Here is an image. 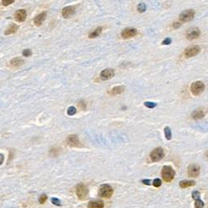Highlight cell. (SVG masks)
<instances>
[{"label":"cell","instance_id":"cell-17","mask_svg":"<svg viewBox=\"0 0 208 208\" xmlns=\"http://www.w3.org/2000/svg\"><path fill=\"white\" fill-rule=\"evenodd\" d=\"M23 64V59L20 58H14L10 61V66L13 68H19Z\"/></svg>","mask_w":208,"mask_h":208},{"label":"cell","instance_id":"cell-15","mask_svg":"<svg viewBox=\"0 0 208 208\" xmlns=\"http://www.w3.org/2000/svg\"><path fill=\"white\" fill-rule=\"evenodd\" d=\"M27 17V13L24 9H19L15 13V19L18 23H23L25 21Z\"/></svg>","mask_w":208,"mask_h":208},{"label":"cell","instance_id":"cell-20","mask_svg":"<svg viewBox=\"0 0 208 208\" xmlns=\"http://www.w3.org/2000/svg\"><path fill=\"white\" fill-rule=\"evenodd\" d=\"M17 29H18V26H17V24H12V25H10V26L8 27V29H7L5 32H4V34H15V33L17 32Z\"/></svg>","mask_w":208,"mask_h":208},{"label":"cell","instance_id":"cell-23","mask_svg":"<svg viewBox=\"0 0 208 208\" xmlns=\"http://www.w3.org/2000/svg\"><path fill=\"white\" fill-rule=\"evenodd\" d=\"M195 181H186V180H183L181 181H180V186L181 188H186V187H189L191 186L195 185Z\"/></svg>","mask_w":208,"mask_h":208},{"label":"cell","instance_id":"cell-8","mask_svg":"<svg viewBox=\"0 0 208 208\" xmlns=\"http://www.w3.org/2000/svg\"><path fill=\"white\" fill-rule=\"evenodd\" d=\"M67 143L71 147H79L81 146L79 138L77 135H69L67 138Z\"/></svg>","mask_w":208,"mask_h":208},{"label":"cell","instance_id":"cell-19","mask_svg":"<svg viewBox=\"0 0 208 208\" xmlns=\"http://www.w3.org/2000/svg\"><path fill=\"white\" fill-rule=\"evenodd\" d=\"M88 208H103L104 204L102 201H95V202H90L88 203Z\"/></svg>","mask_w":208,"mask_h":208},{"label":"cell","instance_id":"cell-13","mask_svg":"<svg viewBox=\"0 0 208 208\" xmlns=\"http://www.w3.org/2000/svg\"><path fill=\"white\" fill-rule=\"evenodd\" d=\"M200 192L198 191H194L192 192V198L195 200V207L196 208H203L204 203L200 198Z\"/></svg>","mask_w":208,"mask_h":208},{"label":"cell","instance_id":"cell-36","mask_svg":"<svg viewBox=\"0 0 208 208\" xmlns=\"http://www.w3.org/2000/svg\"><path fill=\"white\" fill-rule=\"evenodd\" d=\"M3 161H4V156H3V154H0V165L3 164Z\"/></svg>","mask_w":208,"mask_h":208},{"label":"cell","instance_id":"cell-7","mask_svg":"<svg viewBox=\"0 0 208 208\" xmlns=\"http://www.w3.org/2000/svg\"><path fill=\"white\" fill-rule=\"evenodd\" d=\"M199 52H200V47L195 45V46H191L186 47L185 52H184V54H185V56L186 58H191L193 56L197 55Z\"/></svg>","mask_w":208,"mask_h":208},{"label":"cell","instance_id":"cell-9","mask_svg":"<svg viewBox=\"0 0 208 208\" xmlns=\"http://www.w3.org/2000/svg\"><path fill=\"white\" fill-rule=\"evenodd\" d=\"M138 34V30L136 29H133V28H127L125 29L122 32H121V37L125 39L127 38H131L133 37H135L136 35Z\"/></svg>","mask_w":208,"mask_h":208},{"label":"cell","instance_id":"cell-16","mask_svg":"<svg viewBox=\"0 0 208 208\" xmlns=\"http://www.w3.org/2000/svg\"><path fill=\"white\" fill-rule=\"evenodd\" d=\"M47 16V13L46 12H43L41 13L40 14H38L37 17H35L34 18V24L36 26L39 27L42 25V23H43V21L45 20Z\"/></svg>","mask_w":208,"mask_h":208},{"label":"cell","instance_id":"cell-12","mask_svg":"<svg viewBox=\"0 0 208 208\" xmlns=\"http://www.w3.org/2000/svg\"><path fill=\"white\" fill-rule=\"evenodd\" d=\"M201 34L200 30L197 28H194V29H191L188 30V32L186 33V38L188 40H193L197 38Z\"/></svg>","mask_w":208,"mask_h":208},{"label":"cell","instance_id":"cell-29","mask_svg":"<svg viewBox=\"0 0 208 208\" xmlns=\"http://www.w3.org/2000/svg\"><path fill=\"white\" fill-rule=\"evenodd\" d=\"M33 54V52L31 51V49H24L23 51V56L24 57H30Z\"/></svg>","mask_w":208,"mask_h":208},{"label":"cell","instance_id":"cell-34","mask_svg":"<svg viewBox=\"0 0 208 208\" xmlns=\"http://www.w3.org/2000/svg\"><path fill=\"white\" fill-rule=\"evenodd\" d=\"M181 26V23H178V22H175V23H173V24L172 25V27L174 29H178Z\"/></svg>","mask_w":208,"mask_h":208},{"label":"cell","instance_id":"cell-21","mask_svg":"<svg viewBox=\"0 0 208 208\" xmlns=\"http://www.w3.org/2000/svg\"><path fill=\"white\" fill-rule=\"evenodd\" d=\"M124 91V87L123 86H117L114 87L112 89H111L110 94L111 95H118Z\"/></svg>","mask_w":208,"mask_h":208},{"label":"cell","instance_id":"cell-35","mask_svg":"<svg viewBox=\"0 0 208 208\" xmlns=\"http://www.w3.org/2000/svg\"><path fill=\"white\" fill-rule=\"evenodd\" d=\"M151 181L149 179L147 180H142V183H144L145 185H150Z\"/></svg>","mask_w":208,"mask_h":208},{"label":"cell","instance_id":"cell-37","mask_svg":"<svg viewBox=\"0 0 208 208\" xmlns=\"http://www.w3.org/2000/svg\"><path fill=\"white\" fill-rule=\"evenodd\" d=\"M206 156H207V158H208V151H207V153H206Z\"/></svg>","mask_w":208,"mask_h":208},{"label":"cell","instance_id":"cell-6","mask_svg":"<svg viewBox=\"0 0 208 208\" xmlns=\"http://www.w3.org/2000/svg\"><path fill=\"white\" fill-rule=\"evenodd\" d=\"M194 16H195V12L192 9H188V10H185L184 12H182L180 14L179 18L181 22H189L191 19H193Z\"/></svg>","mask_w":208,"mask_h":208},{"label":"cell","instance_id":"cell-27","mask_svg":"<svg viewBox=\"0 0 208 208\" xmlns=\"http://www.w3.org/2000/svg\"><path fill=\"white\" fill-rule=\"evenodd\" d=\"M144 105L145 107H147L148 108H154L156 107V103H152V102H145Z\"/></svg>","mask_w":208,"mask_h":208},{"label":"cell","instance_id":"cell-24","mask_svg":"<svg viewBox=\"0 0 208 208\" xmlns=\"http://www.w3.org/2000/svg\"><path fill=\"white\" fill-rule=\"evenodd\" d=\"M164 133H165V137L168 140H171L172 138V131L171 128L169 127H166L164 128Z\"/></svg>","mask_w":208,"mask_h":208},{"label":"cell","instance_id":"cell-32","mask_svg":"<svg viewBox=\"0 0 208 208\" xmlns=\"http://www.w3.org/2000/svg\"><path fill=\"white\" fill-rule=\"evenodd\" d=\"M52 204H54V205H56V206H61V202H60V200L59 199H58V198H52Z\"/></svg>","mask_w":208,"mask_h":208},{"label":"cell","instance_id":"cell-11","mask_svg":"<svg viewBox=\"0 0 208 208\" xmlns=\"http://www.w3.org/2000/svg\"><path fill=\"white\" fill-rule=\"evenodd\" d=\"M114 76V71L112 68H107L103 70L100 73V78L103 81L108 80Z\"/></svg>","mask_w":208,"mask_h":208},{"label":"cell","instance_id":"cell-4","mask_svg":"<svg viewBox=\"0 0 208 208\" xmlns=\"http://www.w3.org/2000/svg\"><path fill=\"white\" fill-rule=\"evenodd\" d=\"M165 155L164 153V151L162 149V147H157L156 149L152 151L150 154V159L151 162H156L161 161L163 156Z\"/></svg>","mask_w":208,"mask_h":208},{"label":"cell","instance_id":"cell-1","mask_svg":"<svg viewBox=\"0 0 208 208\" xmlns=\"http://www.w3.org/2000/svg\"><path fill=\"white\" fill-rule=\"evenodd\" d=\"M162 177L166 182H170L175 177V171L170 166H164L162 171Z\"/></svg>","mask_w":208,"mask_h":208},{"label":"cell","instance_id":"cell-5","mask_svg":"<svg viewBox=\"0 0 208 208\" xmlns=\"http://www.w3.org/2000/svg\"><path fill=\"white\" fill-rule=\"evenodd\" d=\"M76 193H77V197L80 200H83V199L86 198L87 193H88L87 187L84 184L80 183V184H78V185L77 186V187H76Z\"/></svg>","mask_w":208,"mask_h":208},{"label":"cell","instance_id":"cell-18","mask_svg":"<svg viewBox=\"0 0 208 208\" xmlns=\"http://www.w3.org/2000/svg\"><path fill=\"white\" fill-rule=\"evenodd\" d=\"M205 116V112L203 110L201 109H197L195 110L192 113H191V117L193 119H200V118H202Z\"/></svg>","mask_w":208,"mask_h":208},{"label":"cell","instance_id":"cell-26","mask_svg":"<svg viewBox=\"0 0 208 208\" xmlns=\"http://www.w3.org/2000/svg\"><path fill=\"white\" fill-rule=\"evenodd\" d=\"M67 112H68V114L69 116H73L76 112H77V110H76V108L74 107L71 106V107H69L68 108Z\"/></svg>","mask_w":208,"mask_h":208},{"label":"cell","instance_id":"cell-31","mask_svg":"<svg viewBox=\"0 0 208 208\" xmlns=\"http://www.w3.org/2000/svg\"><path fill=\"white\" fill-rule=\"evenodd\" d=\"M14 3V0H3L2 1V4L3 6H8L10 5L12 3Z\"/></svg>","mask_w":208,"mask_h":208},{"label":"cell","instance_id":"cell-10","mask_svg":"<svg viewBox=\"0 0 208 208\" xmlns=\"http://www.w3.org/2000/svg\"><path fill=\"white\" fill-rule=\"evenodd\" d=\"M200 174V167L197 164H191L188 167V176L190 177H197Z\"/></svg>","mask_w":208,"mask_h":208},{"label":"cell","instance_id":"cell-2","mask_svg":"<svg viewBox=\"0 0 208 208\" xmlns=\"http://www.w3.org/2000/svg\"><path fill=\"white\" fill-rule=\"evenodd\" d=\"M113 193L112 186L107 184H103L99 187L98 195L103 198H110Z\"/></svg>","mask_w":208,"mask_h":208},{"label":"cell","instance_id":"cell-30","mask_svg":"<svg viewBox=\"0 0 208 208\" xmlns=\"http://www.w3.org/2000/svg\"><path fill=\"white\" fill-rule=\"evenodd\" d=\"M153 186H156V187H159L160 186L162 185V181H161V180L159 179V178H156V179L153 181Z\"/></svg>","mask_w":208,"mask_h":208},{"label":"cell","instance_id":"cell-3","mask_svg":"<svg viewBox=\"0 0 208 208\" xmlns=\"http://www.w3.org/2000/svg\"><path fill=\"white\" fill-rule=\"evenodd\" d=\"M205 89V85L202 82L197 81L194 82L191 85V92L194 96H199L202 94Z\"/></svg>","mask_w":208,"mask_h":208},{"label":"cell","instance_id":"cell-22","mask_svg":"<svg viewBox=\"0 0 208 208\" xmlns=\"http://www.w3.org/2000/svg\"><path fill=\"white\" fill-rule=\"evenodd\" d=\"M102 31H103V28H102V27H98V28H97L95 30H93V32H91L88 36H89L90 38H95L98 37L99 35L102 34Z\"/></svg>","mask_w":208,"mask_h":208},{"label":"cell","instance_id":"cell-14","mask_svg":"<svg viewBox=\"0 0 208 208\" xmlns=\"http://www.w3.org/2000/svg\"><path fill=\"white\" fill-rule=\"evenodd\" d=\"M75 11L76 8L74 6H67L63 9L62 15L64 17H70L75 13Z\"/></svg>","mask_w":208,"mask_h":208},{"label":"cell","instance_id":"cell-28","mask_svg":"<svg viewBox=\"0 0 208 208\" xmlns=\"http://www.w3.org/2000/svg\"><path fill=\"white\" fill-rule=\"evenodd\" d=\"M47 197L46 194H42L40 196V197H39V203L40 204H43V203H45V202L47 201Z\"/></svg>","mask_w":208,"mask_h":208},{"label":"cell","instance_id":"cell-25","mask_svg":"<svg viewBox=\"0 0 208 208\" xmlns=\"http://www.w3.org/2000/svg\"><path fill=\"white\" fill-rule=\"evenodd\" d=\"M146 8H147V6H146L144 3H140L138 5V12H140V13L145 12Z\"/></svg>","mask_w":208,"mask_h":208},{"label":"cell","instance_id":"cell-33","mask_svg":"<svg viewBox=\"0 0 208 208\" xmlns=\"http://www.w3.org/2000/svg\"><path fill=\"white\" fill-rule=\"evenodd\" d=\"M171 43H172V39L170 38H165L164 40L162 41V44L163 45H169Z\"/></svg>","mask_w":208,"mask_h":208}]
</instances>
